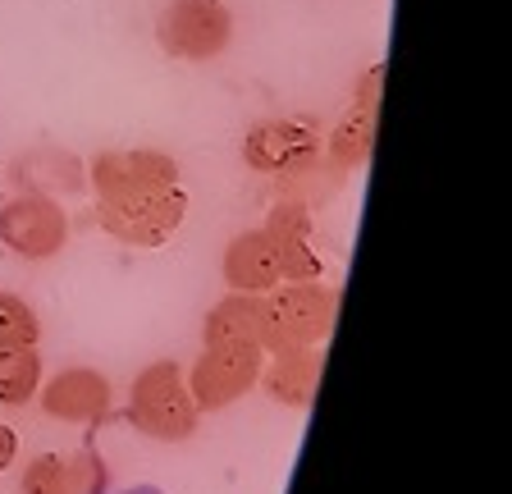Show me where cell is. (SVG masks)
Here are the masks:
<instances>
[{
    "label": "cell",
    "instance_id": "277c9868",
    "mask_svg": "<svg viewBox=\"0 0 512 494\" xmlns=\"http://www.w3.org/2000/svg\"><path fill=\"white\" fill-rule=\"evenodd\" d=\"M334 312H339V298L316 280L279 289L275 298H266V353L320 344L334 325Z\"/></svg>",
    "mask_w": 512,
    "mask_h": 494
},
{
    "label": "cell",
    "instance_id": "2e32d148",
    "mask_svg": "<svg viewBox=\"0 0 512 494\" xmlns=\"http://www.w3.org/2000/svg\"><path fill=\"white\" fill-rule=\"evenodd\" d=\"M42 385V357L37 348L23 344H0V403L5 408H23Z\"/></svg>",
    "mask_w": 512,
    "mask_h": 494
},
{
    "label": "cell",
    "instance_id": "8fae6325",
    "mask_svg": "<svg viewBox=\"0 0 512 494\" xmlns=\"http://www.w3.org/2000/svg\"><path fill=\"white\" fill-rule=\"evenodd\" d=\"M380 83H384V65H375L371 74L362 78V87H357V101H352L348 119L334 129V138H330L334 170H352V165H362L366 156H371L375 124H380Z\"/></svg>",
    "mask_w": 512,
    "mask_h": 494
},
{
    "label": "cell",
    "instance_id": "52a82bcc",
    "mask_svg": "<svg viewBox=\"0 0 512 494\" xmlns=\"http://www.w3.org/2000/svg\"><path fill=\"white\" fill-rule=\"evenodd\" d=\"M174 183H179V161L165 156V151H101L92 161L96 202L151 193V188H174Z\"/></svg>",
    "mask_w": 512,
    "mask_h": 494
},
{
    "label": "cell",
    "instance_id": "4fadbf2b",
    "mask_svg": "<svg viewBox=\"0 0 512 494\" xmlns=\"http://www.w3.org/2000/svg\"><path fill=\"white\" fill-rule=\"evenodd\" d=\"M202 339L206 344H256L266 353V298L261 293H229L206 316Z\"/></svg>",
    "mask_w": 512,
    "mask_h": 494
},
{
    "label": "cell",
    "instance_id": "ac0fdd59",
    "mask_svg": "<svg viewBox=\"0 0 512 494\" xmlns=\"http://www.w3.org/2000/svg\"><path fill=\"white\" fill-rule=\"evenodd\" d=\"M14 453H19V435H14L10 426H0V472L14 462Z\"/></svg>",
    "mask_w": 512,
    "mask_h": 494
},
{
    "label": "cell",
    "instance_id": "8992f818",
    "mask_svg": "<svg viewBox=\"0 0 512 494\" xmlns=\"http://www.w3.org/2000/svg\"><path fill=\"white\" fill-rule=\"evenodd\" d=\"M0 243L10 247L14 257L51 261L69 243V215L60 211V202L42 193L14 197V202L0 206Z\"/></svg>",
    "mask_w": 512,
    "mask_h": 494
},
{
    "label": "cell",
    "instance_id": "ba28073f",
    "mask_svg": "<svg viewBox=\"0 0 512 494\" xmlns=\"http://www.w3.org/2000/svg\"><path fill=\"white\" fill-rule=\"evenodd\" d=\"M243 161L256 174H302L316 165V129L298 119H266L243 138Z\"/></svg>",
    "mask_w": 512,
    "mask_h": 494
},
{
    "label": "cell",
    "instance_id": "5b68a950",
    "mask_svg": "<svg viewBox=\"0 0 512 494\" xmlns=\"http://www.w3.org/2000/svg\"><path fill=\"white\" fill-rule=\"evenodd\" d=\"M261 366H266V353L256 344H206L188 371V394L197 412H220L238 403L247 389H256Z\"/></svg>",
    "mask_w": 512,
    "mask_h": 494
},
{
    "label": "cell",
    "instance_id": "30bf717a",
    "mask_svg": "<svg viewBox=\"0 0 512 494\" xmlns=\"http://www.w3.org/2000/svg\"><path fill=\"white\" fill-rule=\"evenodd\" d=\"M266 238L279 257V275L288 284H311L320 275V257L311 252V215L302 202H279L275 211L266 215Z\"/></svg>",
    "mask_w": 512,
    "mask_h": 494
},
{
    "label": "cell",
    "instance_id": "5bb4252c",
    "mask_svg": "<svg viewBox=\"0 0 512 494\" xmlns=\"http://www.w3.org/2000/svg\"><path fill=\"white\" fill-rule=\"evenodd\" d=\"M96 485H101V462L92 453H83V458L42 453L23 467L19 494H92Z\"/></svg>",
    "mask_w": 512,
    "mask_h": 494
},
{
    "label": "cell",
    "instance_id": "7a4b0ae2",
    "mask_svg": "<svg viewBox=\"0 0 512 494\" xmlns=\"http://www.w3.org/2000/svg\"><path fill=\"white\" fill-rule=\"evenodd\" d=\"M188 215V193L179 183L174 188H151V193H133V197H110L96 202V220L110 238L128 247H160L170 243L174 229Z\"/></svg>",
    "mask_w": 512,
    "mask_h": 494
},
{
    "label": "cell",
    "instance_id": "6da1fadb",
    "mask_svg": "<svg viewBox=\"0 0 512 494\" xmlns=\"http://www.w3.org/2000/svg\"><path fill=\"white\" fill-rule=\"evenodd\" d=\"M197 403L188 394V376L174 362H151L128 389V421L160 444H183L197 430Z\"/></svg>",
    "mask_w": 512,
    "mask_h": 494
},
{
    "label": "cell",
    "instance_id": "e0dca14e",
    "mask_svg": "<svg viewBox=\"0 0 512 494\" xmlns=\"http://www.w3.org/2000/svg\"><path fill=\"white\" fill-rule=\"evenodd\" d=\"M37 339H42V321H37V312H32L19 293L0 289V344L37 348Z\"/></svg>",
    "mask_w": 512,
    "mask_h": 494
},
{
    "label": "cell",
    "instance_id": "7c38bea8",
    "mask_svg": "<svg viewBox=\"0 0 512 494\" xmlns=\"http://www.w3.org/2000/svg\"><path fill=\"white\" fill-rule=\"evenodd\" d=\"M224 284L234 293H270L284 275H279V257L270 247L266 229H252V234H238L234 243L224 247Z\"/></svg>",
    "mask_w": 512,
    "mask_h": 494
},
{
    "label": "cell",
    "instance_id": "3957f363",
    "mask_svg": "<svg viewBox=\"0 0 512 494\" xmlns=\"http://www.w3.org/2000/svg\"><path fill=\"white\" fill-rule=\"evenodd\" d=\"M156 42L174 60H215L234 42V14L224 0H170L156 23Z\"/></svg>",
    "mask_w": 512,
    "mask_h": 494
},
{
    "label": "cell",
    "instance_id": "9c48e42d",
    "mask_svg": "<svg viewBox=\"0 0 512 494\" xmlns=\"http://www.w3.org/2000/svg\"><path fill=\"white\" fill-rule=\"evenodd\" d=\"M42 412L69 426H92L110 412V380L92 366H69L42 389Z\"/></svg>",
    "mask_w": 512,
    "mask_h": 494
},
{
    "label": "cell",
    "instance_id": "9a60e30c",
    "mask_svg": "<svg viewBox=\"0 0 512 494\" xmlns=\"http://www.w3.org/2000/svg\"><path fill=\"white\" fill-rule=\"evenodd\" d=\"M261 380H266V394L284 408H307L311 394H316L320 380V353L311 348H284V353H270V366H261Z\"/></svg>",
    "mask_w": 512,
    "mask_h": 494
}]
</instances>
